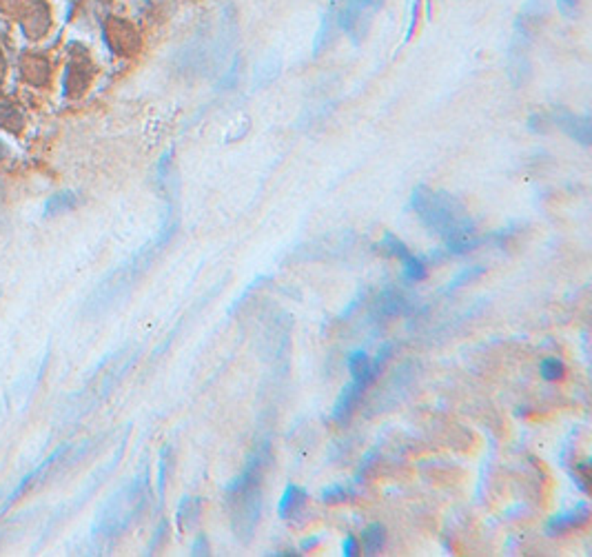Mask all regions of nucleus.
Returning a JSON list of instances; mask_svg holds the SVG:
<instances>
[{
	"instance_id": "f257e3e1",
	"label": "nucleus",
	"mask_w": 592,
	"mask_h": 557,
	"mask_svg": "<svg viewBox=\"0 0 592 557\" xmlns=\"http://www.w3.org/2000/svg\"><path fill=\"white\" fill-rule=\"evenodd\" d=\"M271 449L269 442H262L251 453L247 464L235 480L224 487L226 511L231 517V528L235 537L249 542L253 531L258 528L262 515V480L271 464Z\"/></svg>"
},
{
	"instance_id": "f03ea898",
	"label": "nucleus",
	"mask_w": 592,
	"mask_h": 557,
	"mask_svg": "<svg viewBox=\"0 0 592 557\" xmlns=\"http://www.w3.org/2000/svg\"><path fill=\"white\" fill-rule=\"evenodd\" d=\"M410 207L430 234L444 238L446 242L475 236V220L451 193L417 185L410 196Z\"/></svg>"
},
{
	"instance_id": "7ed1b4c3",
	"label": "nucleus",
	"mask_w": 592,
	"mask_h": 557,
	"mask_svg": "<svg viewBox=\"0 0 592 557\" xmlns=\"http://www.w3.org/2000/svg\"><path fill=\"white\" fill-rule=\"evenodd\" d=\"M144 498H147V478H138L129 487L120 489L98 513V519L93 524V535L104 540L118 537L134 522L136 515L142 513L144 502H147Z\"/></svg>"
},
{
	"instance_id": "20e7f679",
	"label": "nucleus",
	"mask_w": 592,
	"mask_h": 557,
	"mask_svg": "<svg viewBox=\"0 0 592 557\" xmlns=\"http://www.w3.org/2000/svg\"><path fill=\"white\" fill-rule=\"evenodd\" d=\"M413 309H415V305L406 298L404 291H400L397 287H386L377 293L375 302L371 305L368 320L384 322V320L402 318V316H408Z\"/></svg>"
},
{
	"instance_id": "39448f33",
	"label": "nucleus",
	"mask_w": 592,
	"mask_h": 557,
	"mask_svg": "<svg viewBox=\"0 0 592 557\" xmlns=\"http://www.w3.org/2000/svg\"><path fill=\"white\" fill-rule=\"evenodd\" d=\"M588 522H590V506L584 500V502H577L572 508H568V511L552 515L546 522V526H543V533H546L548 537H559L575 528H584Z\"/></svg>"
},
{
	"instance_id": "423d86ee",
	"label": "nucleus",
	"mask_w": 592,
	"mask_h": 557,
	"mask_svg": "<svg viewBox=\"0 0 592 557\" xmlns=\"http://www.w3.org/2000/svg\"><path fill=\"white\" fill-rule=\"evenodd\" d=\"M550 125H557L566 136L577 140L582 147H590L592 140V120L590 116H575L566 109H559L550 116Z\"/></svg>"
},
{
	"instance_id": "0eeeda50",
	"label": "nucleus",
	"mask_w": 592,
	"mask_h": 557,
	"mask_svg": "<svg viewBox=\"0 0 592 557\" xmlns=\"http://www.w3.org/2000/svg\"><path fill=\"white\" fill-rule=\"evenodd\" d=\"M107 40L111 45V49L123 54V56H131L138 52L140 47V36L136 33V29L129 25V22L120 20V18H109L107 22Z\"/></svg>"
},
{
	"instance_id": "6e6552de",
	"label": "nucleus",
	"mask_w": 592,
	"mask_h": 557,
	"mask_svg": "<svg viewBox=\"0 0 592 557\" xmlns=\"http://www.w3.org/2000/svg\"><path fill=\"white\" fill-rule=\"evenodd\" d=\"M364 393H366V389H361L355 380L348 382L344 389L340 391V395H337L335 404H333V411H331V420L335 422L337 427H346L348 425Z\"/></svg>"
},
{
	"instance_id": "1a4fd4ad",
	"label": "nucleus",
	"mask_w": 592,
	"mask_h": 557,
	"mask_svg": "<svg viewBox=\"0 0 592 557\" xmlns=\"http://www.w3.org/2000/svg\"><path fill=\"white\" fill-rule=\"evenodd\" d=\"M71 451V446H60V449L54 453V455H49L45 459V462L38 466V468H33L31 473L27 475V478H22V482L18 484V489L11 493V498H9V504L14 502L18 495H22L25 491H29L31 487H36V484H40V482H45L47 478H49V473H52V468H56L58 464H63V457L67 455Z\"/></svg>"
},
{
	"instance_id": "9d476101",
	"label": "nucleus",
	"mask_w": 592,
	"mask_h": 557,
	"mask_svg": "<svg viewBox=\"0 0 592 557\" xmlns=\"http://www.w3.org/2000/svg\"><path fill=\"white\" fill-rule=\"evenodd\" d=\"M309 502V493L297 487V484H288L284 489L280 502H277V517L280 519H297L302 517Z\"/></svg>"
},
{
	"instance_id": "9b49d317",
	"label": "nucleus",
	"mask_w": 592,
	"mask_h": 557,
	"mask_svg": "<svg viewBox=\"0 0 592 557\" xmlns=\"http://www.w3.org/2000/svg\"><path fill=\"white\" fill-rule=\"evenodd\" d=\"M386 537H389L386 535V526L380 524V522H373L361 531L359 549L364 551V555H377L386 547Z\"/></svg>"
},
{
	"instance_id": "f8f14e48",
	"label": "nucleus",
	"mask_w": 592,
	"mask_h": 557,
	"mask_svg": "<svg viewBox=\"0 0 592 557\" xmlns=\"http://www.w3.org/2000/svg\"><path fill=\"white\" fill-rule=\"evenodd\" d=\"M202 515V500L200 498H182L178 506V528L180 531H191L196 528V524L200 522Z\"/></svg>"
},
{
	"instance_id": "ddd939ff",
	"label": "nucleus",
	"mask_w": 592,
	"mask_h": 557,
	"mask_svg": "<svg viewBox=\"0 0 592 557\" xmlns=\"http://www.w3.org/2000/svg\"><path fill=\"white\" fill-rule=\"evenodd\" d=\"M337 29H340V27H337V18H335V14H333V9L329 7V11H326L324 18H322L320 31H318V36H316V45H313V54L320 56L324 49H329L331 43L335 40V31H337Z\"/></svg>"
},
{
	"instance_id": "4468645a",
	"label": "nucleus",
	"mask_w": 592,
	"mask_h": 557,
	"mask_svg": "<svg viewBox=\"0 0 592 557\" xmlns=\"http://www.w3.org/2000/svg\"><path fill=\"white\" fill-rule=\"evenodd\" d=\"M402 262H404L402 275H404L406 282L417 284V282H424L426 277H428V264H426V260L421 258V256H415V253H410V256H406Z\"/></svg>"
},
{
	"instance_id": "2eb2a0df",
	"label": "nucleus",
	"mask_w": 592,
	"mask_h": 557,
	"mask_svg": "<svg viewBox=\"0 0 592 557\" xmlns=\"http://www.w3.org/2000/svg\"><path fill=\"white\" fill-rule=\"evenodd\" d=\"M78 204V193L76 191H60L45 202V215H58L63 211L74 209Z\"/></svg>"
},
{
	"instance_id": "dca6fc26",
	"label": "nucleus",
	"mask_w": 592,
	"mask_h": 557,
	"mask_svg": "<svg viewBox=\"0 0 592 557\" xmlns=\"http://www.w3.org/2000/svg\"><path fill=\"white\" fill-rule=\"evenodd\" d=\"M377 251H382L384 256H389V258H400V260L410 256V249L393 234H384V238L377 242Z\"/></svg>"
},
{
	"instance_id": "f3484780",
	"label": "nucleus",
	"mask_w": 592,
	"mask_h": 557,
	"mask_svg": "<svg viewBox=\"0 0 592 557\" xmlns=\"http://www.w3.org/2000/svg\"><path fill=\"white\" fill-rule=\"evenodd\" d=\"M368 365H371V358L364 349H355L346 356V369H348L350 375H353V380H359L361 375L366 373Z\"/></svg>"
},
{
	"instance_id": "a211bd4d",
	"label": "nucleus",
	"mask_w": 592,
	"mask_h": 557,
	"mask_svg": "<svg viewBox=\"0 0 592 557\" xmlns=\"http://www.w3.org/2000/svg\"><path fill=\"white\" fill-rule=\"evenodd\" d=\"M353 495H355V491L350 489V487H344V484H331V487H326V489L320 493V500H322L324 504L335 506V504L348 502L350 498H353Z\"/></svg>"
},
{
	"instance_id": "6ab92c4d",
	"label": "nucleus",
	"mask_w": 592,
	"mask_h": 557,
	"mask_svg": "<svg viewBox=\"0 0 592 557\" xmlns=\"http://www.w3.org/2000/svg\"><path fill=\"white\" fill-rule=\"evenodd\" d=\"M486 273V266H479V264H475V266H468V269H464V271H459L453 280L446 284V289H444V293H453V291H457L459 287H464V284H468V282H473V280H477V277H481Z\"/></svg>"
},
{
	"instance_id": "aec40b11",
	"label": "nucleus",
	"mask_w": 592,
	"mask_h": 557,
	"mask_svg": "<svg viewBox=\"0 0 592 557\" xmlns=\"http://www.w3.org/2000/svg\"><path fill=\"white\" fill-rule=\"evenodd\" d=\"M539 373L546 382H559L566 375V367L559 358H543L539 362Z\"/></svg>"
},
{
	"instance_id": "412c9836",
	"label": "nucleus",
	"mask_w": 592,
	"mask_h": 557,
	"mask_svg": "<svg viewBox=\"0 0 592 557\" xmlns=\"http://www.w3.org/2000/svg\"><path fill=\"white\" fill-rule=\"evenodd\" d=\"M588 468H590V459H586V462H582V464H575V468L570 471V475H572V480H575V484H577V489L579 491H584V493H588L590 491V475H588Z\"/></svg>"
},
{
	"instance_id": "4be33fe9",
	"label": "nucleus",
	"mask_w": 592,
	"mask_h": 557,
	"mask_svg": "<svg viewBox=\"0 0 592 557\" xmlns=\"http://www.w3.org/2000/svg\"><path fill=\"white\" fill-rule=\"evenodd\" d=\"M375 462H377V451H368V453L364 455V459H361V464H359V468H357L355 480H357V482H364V480H366V475H368V471L375 468Z\"/></svg>"
},
{
	"instance_id": "5701e85b",
	"label": "nucleus",
	"mask_w": 592,
	"mask_h": 557,
	"mask_svg": "<svg viewBox=\"0 0 592 557\" xmlns=\"http://www.w3.org/2000/svg\"><path fill=\"white\" fill-rule=\"evenodd\" d=\"M342 555L344 557H357L361 555V549H359V540L355 535H346L342 540Z\"/></svg>"
},
{
	"instance_id": "b1692460",
	"label": "nucleus",
	"mask_w": 592,
	"mask_h": 557,
	"mask_svg": "<svg viewBox=\"0 0 592 557\" xmlns=\"http://www.w3.org/2000/svg\"><path fill=\"white\" fill-rule=\"evenodd\" d=\"M191 555H196V557H207V555H211V547H209V540H207V535H204V533H200V535L196 537V542H193V547H191Z\"/></svg>"
},
{
	"instance_id": "393cba45",
	"label": "nucleus",
	"mask_w": 592,
	"mask_h": 557,
	"mask_svg": "<svg viewBox=\"0 0 592 557\" xmlns=\"http://www.w3.org/2000/svg\"><path fill=\"white\" fill-rule=\"evenodd\" d=\"M557 7L566 18L579 16V0H557Z\"/></svg>"
},
{
	"instance_id": "a878e982",
	"label": "nucleus",
	"mask_w": 592,
	"mask_h": 557,
	"mask_svg": "<svg viewBox=\"0 0 592 557\" xmlns=\"http://www.w3.org/2000/svg\"><path fill=\"white\" fill-rule=\"evenodd\" d=\"M164 531H166V522H162V524H160V528L155 531V537H153L151 547H149V553H153V551H155V547H158V542L164 537Z\"/></svg>"
},
{
	"instance_id": "bb28decb",
	"label": "nucleus",
	"mask_w": 592,
	"mask_h": 557,
	"mask_svg": "<svg viewBox=\"0 0 592 557\" xmlns=\"http://www.w3.org/2000/svg\"><path fill=\"white\" fill-rule=\"evenodd\" d=\"M269 555H273V557H299L302 553L295 551V549H284V551H273Z\"/></svg>"
},
{
	"instance_id": "cd10ccee",
	"label": "nucleus",
	"mask_w": 592,
	"mask_h": 557,
	"mask_svg": "<svg viewBox=\"0 0 592 557\" xmlns=\"http://www.w3.org/2000/svg\"><path fill=\"white\" fill-rule=\"evenodd\" d=\"M320 544V537H313V540H304L302 542V551H311L313 547H318Z\"/></svg>"
}]
</instances>
